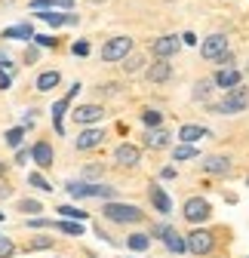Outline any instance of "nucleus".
Wrapping results in <instances>:
<instances>
[{
	"mask_svg": "<svg viewBox=\"0 0 249 258\" xmlns=\"http://www.w3.org/2000/svg\"><path fill=\"white\" fill-rule=\"evenodd\" d=\"M52 246V237H34V240H31V252H34V249H49Z\"/></svg>",
	"mask_w": 249,
	"mask_h": 258,
	"instance_id": "35",
	"label": "nucleus"
},
{
	"mask_svg": "<svg viewBox=\"0 0 249 258\" xmlns=\"http://www.w3.org/2000/svg\"><path fill=\"white\" fill-rule=\"evenodd\" d=\"M31 157H34V163H37V166H43V169H49V166H52V148H49L46 142H37L34 148H31Z\"/></svg>",
	"mask_w": 249,
	"mask_h": 258,
	"instance_id": "15",
	"label": "nucleus"
},
{
	"mask_svg": "<svg viewBox=\"0 0 249 258\" xmlns=\"http://www.w3.org/2000/svg\"><path fill=\"white\" fill-rule=\"evenodd\" d=\"M28 157H31V151H19V154H16V163L25 166V163H28Z\"/></svg>",
	"mask_w": 249,
	"mask_h": 258,
	"instance_id": "43",
	"label": "nucleus"
},
{
	"mask_svg": "<svg viewBox=\"0 0 249 258\" xmlns=\"http://www.w3.org/2000/svg\"><path fill=\"white\" fill-rule=\"evenodd\" d=\"M212 86H215V80H200V83L194 86V99H197V102L209 99V92H212Z\"/></svg>",
	"mask_w": 249,
	"mask_h": 258,
	"instance_id": "27",
	"label": "nucleus"
},
{
	"mask_svg": "<svg viewBox=\"0 0 249 258\" xmlns=\"http://www.w3.org/2000/svg\"><path fill=\"white\" fill-rule=\"evenodd\" d=\"M154 234H157L166 246H169V252H175V255H181V252H188V240H181L172 228H166V224H160V228L157 231H154Z\"/></svg>",
	"mask_w": 249,
	"mask_h": 258,
	"instance_id": "7",
	"label": "nucleus"
},
{
	"mask_svg": "<svg viewBox=\"0 0 249 258\" xmlns=\"http://www.w3.org/2000/svg\"><path fill=\"white\" fill-rule=\"evenodd\" d=\"M0 89H10V77L7 74H0Z\"/></svg>",
	"mask_w": 249,
	"mask_h": 258,
	"instance_id": "47",
	"label": "nucleus"
},
{
	"mask_svg": "<svg viewBox=\"0 0 249 258\" xmlns=\"http://www.w3.org/2000/svg\"><path fill=\"white\" fill-rule=\"evenodd\" d=\"M209 212H212V206H209L203 197H191L188 203H184V218H188V221H194V224L206 221V218H209Z\"/></svg>",
	"mask_w": 249,
	"mask_h": 258,
	"instance_id": "5",
	"label": "nucleus"
},
{
	"mask_svg": "<svg viewBox=\"0 0 249 258\" xmlns=\"http://www.w3.org/2000/svg\"><path fill=\"white\" fill-rule=\"evenodd\" d=\"M52 7H55V0H31V10H37V13L52 10Z\"/></svg>",
	"mask_w": 249,
	"mask_h": 258,
	"instance_id": "36",
	"label": "nucleus"
},
{
	"mask_svg": "<svg viewBox=\"0 0 249 258\" xmlns=\"http://www.w3.org/2000/svg\"><path fill=\"white\" fill-rule=\"evenodd\" d=\"M52 221H46V218H28V228H37V231H43V228H49Z\"/></svg>",
	"mask_w": 249,
	"mask_h": 258,
	"instance_id": "39",
	"label": "nucleus"
},
{
	"mask_svg": "<svg viewBox=\"0 0 249 258\" xmlns=\"http://www.w3.org/2000/svg\"><path fill=\"white\" fill-rule=\"evenodd\" d=\"M0 74H4V68H0Z\"/></svg>",
	"mask_w": 249,
	"mask_h": 258,
	"instance_id": "50",
	"label": "nucleus"
},
{
	"mask_svg": "<svg viewBox=\"0 0 249 258\" xmlns=\"http://www.w3.org/2000/svg\"><path fill=\"white\" fill-rule=\"evenodd\" d=\"M71 49H74V55H89V43H86V40H77Z\"/></svg>",
	"mask_w": 249,
	"mask_h": 258,
	"instance_id": "41",
	"label": "nucleus"
},
{
	"mask_svg": "<svg viewBox=\"0 0 249 258\" xmlns=\"http://www.w3.org/2000/svg\"><path fill=\"white\" fill-rule=\"evenodd\" d=\"M200 52H203V58H209V61L222 58V55L228 52V37H225V34H212V37H206V40L200 43Z\"/></svg>",
	"mask_w": 249,
	"mask_h": 258,
	"instance_id": "4",
	"label": "nucleus"
},
{
	"mask_svg": "<svg viewBox=\"0 0 249 258\" xmlns=\"http://www.w3.org/2000/svg\"><path fill=\"white\" fill-rule=\"evenodd\" d=\"M142 64H145V58L130 52L127 58H123V71H127V74H139V71H142Z\"/></svg>",
	"mask_w": 249,
	"mask_h": 258,
	"instance_id": "24",
	"label": "nucleus"
},
{
	"mask_svg": "<svg viewBox=\"0 0 249 258\" xmlns=\"http://www.w3.org/2000/svg\"><path fill=\"white\" fill-rule=\"evenodd\" d=\"M215 86H222V89L240 86V71H237V68H222L219 74H215Z\"/></svg>",
	"mask_w": 249,
	"mask_h": 258,
	"instance_id": "17",
	"label": "nucleus"
},
{
	"mask_svg": "<svg viewBox=\"0 0 249 258\" xmlns=\"http://www.w3.org/2000/svg\"><path fill=\"white\" fill-rule=\"evenodd\" d=\"M37 19L49 22L52 28H61V25H77V16H58V13H52V10H43Z\"/></svg>",
	"mask_w": 249,
	"mask_h": 258,
	"instance_id": "19",
	"label": "nucleus"
},
{
	"mask_svg": "<svg viewBox=\"0 0 249 258\" xmlns=\"http://www.w3.org/2000/svg\"><path fill=\"white\" fill-rule=\"evenodd\" d=\"M169 77H172V68L166 64V58H157V61L148 68V80H151V83H166Z\"/></svg>",
	"mask_w": 249,
	"mask_h": 258,
	"instance_id": "12",
	"label": "nucleus"
},
{
	"mask_svg": "<svg viewBox=\"0 0 249 258\" xmlns=\"http://www.w3.org/2000/svg\"><path fill=\"white\" fill-rule=\"evenodd\" d=\"M0 221H4V212H0Z\"/></svg>",
	"mask_w": 249,
	"mask_h": 258,
	"instance_id": "49",
	"label": "nucleus"
},
{
	"mask_svg": "<svg viewBox=\"0 0 249 258\" xmlns=\"http://www.w3.org/2000/svg\"><path fill=\"white\" fill-rule=\"evenodd\" d=\"M181 43H184V46H194V43H197V37H194V34H191V31H188V34H184V37H181Z\"/></svg>",
	"mask_w": 249,
	"mask_h": 258,
	"instance_id": "44",
	"label": "nucleus"
},
{
	"mask_svg": "<svg viewBox=\"0 0 249 258\" xmlns=\"http://www.w3.org/2000/svg\"><path fill=\"white\" fill-rule=\"evenodd\" d=\"M102 139H105V133H102V129H83V133H80V139H77V151L99 148V145H102Z\"/></svg>",
	"mask_w": 249,
	"mask_h": 258,
	"instance_id": "13",
	"label": "nucleus"
},
{
	"mask_svg": "<svg viewBox=\"0 0 249 258\" xmlns=\"http://www.w3.org/2000/svg\"><path fill=\"white\" fill-rule=\"evenodd\" d=\"M246 108H249V89H243V86L228 89L225 102L212 105V111H215V114H240V111H246Z\"/></svg>",
	"mask_w": 249,
	"mask_h": 258,
	"instance_id": "2",
	"label": "nucleus"
},
{
	"mask_svg": "<svg viewBox=\"0 0 249 258\" xmlns=\"http://www.w3.org/2000/svg\"><path fill=\"white\" fill-rule=\"evenodd\" d=\"M61 218H71V221H86V212L83 209H74V206H58L55 209Z\"/></svg>",
	"mask_w": 249,
	"mask_h": 258,
	"instance_id": "26",
	"label": "nucleus"
},
{
	"mask_svg": "<svg viewBox=\"0 0 249 258\" xmlns=\"http://www.w3.org/2000/svg\"><path fill=\"white\" fill-rule=\"evenodd\" d=\"M130 52H133V40L130 37H114V40H108L102 46V58L105 61H123Z\"/></svg>",
	"mask_w": 249,
	"mask_h": 258,
	"instance_id": "3",
	"label": "nucleus"
},
{
	"mask_svg": "<svg viewBox=\"0 0 249 258\" xmlns=\"http://www.w3.org/2000/svg\"><path fill=\"white\" fill-rule=\"evenodd\" d=\"M215 61H219V64H222V68H231V64H234V55H231V52H225L222 58H215Z\"/></svg>",
	"mask_w": 249,
	"mask_h": 258,
	"instance_id": "42",
	"label": "nucleus"
},
{
	"mask_svg": "<svg viewBox=\"0 0 249 258\" xmlns=\"http://www.w3.org/2000/svg\"><path fill=\"white\" fill-rule=\"evenodd\" d=\"M172 157L178 160V163H181V160H194V157H197V148H194V145H188V142H184V145H178V148L172 151Z\"/></svg>",
	"mask_w": 249,
	"mask_h": 258,
	"instance_id": "25",
	"label": "nucleus"
},
{
	"mask_svg": "<svg viewBox=\"0 0 249 258\" xmlns=\"http://www.w3.org/2000/svg\"><path fill=\"white\" fill-rule=\"evenodd\" d=\"M178 139H181V142H188V145H194V142H200V139H209V129H206V126H194V123H188V126H181V129H178Z\"/></svg>",
	"mask_w": 249,
	"mask_h": 258,
	"instance_id": "14",
	"label": "nucleus"
},
{
	"mask_svg": "<svg viewBox=\"0 0 249 258\" xmlns=\"http://www.w3.org/2000/svg\"><path fill=\"white\" fill-rule=\"evenodd\" d=\"M114 160L120 166H136L139 160H142V151L136 148V145H120L117 151H114Z\"/></svg>",
	"mask_w": 249,
	"mask_h": 258,
	"instance_id": "11",
	"label": "nucleus"
},
{
	"mask_svg": "<svg viewBox=\"0 0 249 258\" xmlns=\"http://www.w3.org/2000/svg\"><path fill=\"white\" fill-rule=\"evenodd\" d=\"M37 55H40L37 49H28V52H25V58H28V61H37Z\"/></svg>",
	"mask_w": 249,
	"mask_h": 258,
	"instance_id": "45",
	"label": "nucleus"
},
{
	"mask_svg": "<svg viewBox=\"0 0 249 258\" xmlns=\"http://www.w3.org/2000/svg\"><path fill=\"white\" fill-rule=\"evenodd\" d=\"M4 169H7V166H4V163H0V175H4Z\"/></svg>",
	"mask_w": 249,
	"mask_h": 258,
	"instance_id": "48",
	"label": "nucleus"
},
{
	"mask_svg": "<svg viewBox=\"0 0 249 258\" xmlns=\"http://www.w3.org/2000/svg\"><path fill=\"white\" fill-rule=\"evenodd\" d=\"M19 209H22V212H40L43 206H40L37 200H22V203H19Z\"/></svg>",
	"mask_w": 249,
	"mask_h": 258,
	"instance_id": "37",
	"label": "nucleus"
},
{
	"mask_svg": "<svg viewBox=\"0 0 249 258\" xmlns=\"http://www.w3.org/2000/svg\"><path fill=\"white\" fill-rule=\"evenodd\" d=\"M142 120H145L148 126H160V123H163V114H160V111H145Z\"/></svg>",
	"mask_w": 249,
	"mask_h": 258,
	"instance_id": "34",
	"label": "nucleus"
},
{
	"mask_svg": "<svg viewBox=\"0 0 249 258\" xmlns=\"http://www.w3.org/2000/svg\"><path fill=\"white\" fill-rule=\"evenodd\" d=\"M178 46H181V37H175V34H166V37H160V40H154V55L157 58H172L175 52H178Z\"/></svg>",
	"mask_w": 249,
	"mask_h": 258,
	"instance_id": "9",
	"label": "nucleus"
},
{
	"mask_svg": "<svg viewBox=\"0 0 249 258\" xmlns=\"http://www.w3.org/2000/svg\"><path fill=\"white\" fill-rule=\"evenodd\" d=\"M212 246H215V237H212L209 231H194V234L188 237V249H191L194 255H206V252H212Z\"/></svg>",
	"mask_w": 249,
	"mask_h": 258,
	"instance_id": "8",
	"label": "nucleus"
},
{
	"mask_svg": "<svg viewBox=\"0 0 249 258\" xmlns=\"http://www.w3.org/2000/svg\"><path fill=\"white\" fill-rule=\"evenodd\" d=\"M31 40H34L37 46H55V40H52V37H46V34H34Z\"/></svg>",
	"mask_w": 249,
	"mask_h": 258,
	"instance_id": "40",
	"label": "nucleus"
},
{
	"mask_svg": "<svg viewBox=\"0 0 249 258\" xmlns=\"http://www.w3.org/2000/svg\"><path fill=\"white\" fill-rule=\"evenodd\" d=\"M16 255V243L10 237H0V258H13Z\"/></svg>",
	"mask_w": 249,
	"mask_h": 258,
	"instance_id": "33",
	"label": "nucleus"
},
{
	"mask_svg": "<svg viewBox=\"0 0 249 258\" xmlns=\"http://www.w3.org/2000/svg\"><path fill=\"white\" fill-rule=\"evenodd\" d=\"M206 172H212V175H228L231 172V160L228 157H206Z\"/></svg>",
	"mask_w": 249,
	"mask_h": 258,
	"instance_id": "18",
	"label": "nucleus"
},
{
	"mask_svg": "<svg viewBox=\"0 0 249 258\" xmlns=\"http://www.w3.org/2000/svg\"><path fill=\"white\" fill-rule=\"evenodd\" d=\"M127 243H130V249H136V252H145V249L151 246V240H148L145 234H133V237H130Z\"/></svg>",
	"mask_w": 249,
	"mask_h": 258,
	"instance_id": "29",
	"label": "nucleus"
},
{
	"mask_svg": "<svg viewBox=\"0 0 249 258\" xmlns=\"http://www.w3.org/2000/svg\"><path fill=\"white\" fill-rule=\"evenodd\" d=\"M102 117H105V108H102V105H80V108H74V120H77L80 126L99 123Z\"/></svg>",
	"mask_w": 249,
	"mask_h": 258,
	"instance_id": "10",
	"label": "nucleus"
},
{
	"mask_svg": "<svg viewBox=\"0 0 249 258\" xmlns=\"http://www.w3.org/2000/svg\"><path fill=\"white\" fill-rule=\"evenodd\" d=\"M151 203L157 206V212H169V209H172V203H169V197H166V190L157 187V184L151 187Z\"/></svg>",
	"mask_w": 249,
	"mask_h": 258,
	"instance_id": "21",
	"label": "nucleus"
},
{
	"mask_svg": "<svg viewBox=\"0 0 249 258\" xmlns=\"http://www.w3.org/2000/svg\"><path fill=\"white\" fill-rule=\"evenodd\" d=\"M55 4H58L61 10H71V7H74V0H55Z\"/></svg>",
	"mask_w": 249,
	"mask_h": 258,
	"instance_id": "46",
	"label": "nucleus"
},
{
	"mask_svg": "<svg viewBox=\"0 0 249 258\" xmlns=\"http://www.w3.org/2000/svg\"><path fill=\"white\" fill-rule=\"evenodd\" d=\"M83 175H86V178H99V175H102V166H99V163H89V166L83 169Z\"/></svg>",
	"mask_w": 249,
	"mask_h": 258,
	"instance_id": "38",
	"label": "nucleus"
},
{
	"mask_svg": "<svg viewBox=\"0 0 249 258\" xmlns=\"http://www.w3.org/2000/svg\"><path fill=\"white\" fill-rule=\"evenodd\" d=\"M145 145L154 148V151H160V148L169 145V133H166V129H160V126H151V133L145 136Z\"/></svg>",
	"mask_w": 249,
	"mask_h": 258,
	"instance_id": "16",
	"label": "nucleus"
},
{
	"mask_svg": "<svg viewBox=\"0 0 249 258\" xmlns=\"http://www.w3.org/2000/svg\"><path fill=\"white\" fill-rule=\"evenodd\" d=\"M102 212H105L108 221H117V224H136V221H142V209L139 206H130V203H114V200H108Z\"/></svg>",
	"mask_w": 249,
	"mask_h": 258,
	"instance_id": "1",
	"label": "nucleus"
},
{
	"mask_svg": "<svg viewBox=\"0 0 249 258\" xmlns=\"http://www.w3.org/2000/svg\"><path fill=\"white\" fill-rule=\"evenodd\" d=\"M28 181H31V187H37V190H52V184H49L40 172H31V175H28Z\"/></svg>",
	"mask_w": 249,
	"mask_h": 258,
	"instance_id": "32",
	"label": "nucleus"
},
{
	"mask_svg": "<svg viewBox=\"0 0 249 258\" xmlns=\"http://www.w3.org/2000/svg\"><path fill=\"white\" fill-rule=\"evenodd\" d=\"M89 197H102V200H114V187H105V184H89Z\"/></svg>",
	"mask_w": 249,
	"mask_h": 258,
	"instance_id": "28",
	"label": "nucleus"
},
{
	"mask_svg": "<svg viewBox=\"0 0 249 258\" xmlns=\"http://www.w3.org/2000/svg\"><path fill=\"white\" fill-rule=\"evenodd\" d=\"M4 37L7 40H31V37H34V28H31V25H16V28L4 31Z\"/></svg>",
	"mask_w": 249,
	"mask_h": 258,
	"instance_id": "20",
	"label": "nucleus"
},
{
	"mask_svg": "<svg viewBox=\"0 0 249 258\" xmlns=\"http://www.w3.org/2000/svg\"><path fill=\"white\" fill-rule=\"evenodd\" d=\"M77 89H80V83H74V86L68 89V95H65V99H61V102H55V105H52V126H55V133H58V136L65 133V126H61V117H65V111H68L71 99H74V95H77Z\"/></svg>",
	"mask_w": 249,
	"mask_h": 258,
	"instance_id": "6",
	"label": "nucleus"
},
{
	"mask_svg": "<svg viewBox=\"0 0 249 258\" xmlns=\"http://www.w3.org/2000/svg\"><path fill=\"white\" fill-rule=\"evenodd\" d=\"M22 136H25V126H16V129H10V133H7L4 142H7L10 148H19V145H22Z\"/></svg>",
	"mask_w": 249,
	"mask_h": 258,
	"instance_id": "30",
	"label": "nucleus"
},
{
	"mask_svg": "<svg viewBox=\"0 0 249 258\" xmlns=\"http://www.w3.org/2000/svg\"><path fill=\"white\" fill-rule=\"evenodd\" d=\"M58 80H61V74H58V71H43V74L37 77V89H40V92H49V89H55V86H58Z\"/></svg>",
	"mask_w": 249,
	"mask_h": 258,
	"instance_id": "22",
	"label": "nucleus"
},
{
	"mask_svg": "<svg viewBox=\"0 0 249 258\" xmlns=\"http://www.w3.org/2000/svg\"><path fill=\"white\" fill-rule=\"evenodd\" d=\"M65 190L71 194L74 200H83V197H89V184H83V181H68V184H65Z\"/></svg>",
	"mask_w": 249,
	"mask_h": 258,
	"instance_id": "23",
	"label": "nucleus"
},
{
	"mask_svg": "<svg viewBox=\"0 0 249 258\" xmlns=\"http://www.w3.org/2000/svg\"><path fill=\"white\" fill-rule=\"evenodd\" d=\"M58 231L77 237V234H83V224H80V221H58Z\"/></svg>",
	"mask_w": 249,
	"mask_h": 258,
	"instance_id": "31",
	"label": "nucleus"
}]
</instances>
